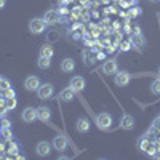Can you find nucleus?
I'll list each match as a JSON object with an SVG mask.
<instances>
[{
    "label": "nucleus",
    "instance_id": "obj_1",
    "mask_svg": "<svg viewBox=\"0 0 160 160\" xmlns=\"http://www.w3.org/2000/svg\"><path fill=\"white\" fill-rule=\"evenodd\" d=\"M45 28H47V22L43 18H34L29 21V31L32 34H42L45 32Z\"/></svg>",
    "mask_w": 160,
    "mask_h": 160
},
{
    "label": "nucleus",
    "instance_id": "obj_2",
    "mask_svg": "<svg viewBox=\"0 0 160 160\" xmlns=\"http://www.w3.org/2000/svg\"><path fill=\"white\" fill-rule=\"evenodd\" d=\"M96 123H98V127H99L101 130H108V128H111V125H112V117H111V114H108V112H101V114L96 117Z\"/></svg>",
    "mask_w": 160,
    "mask_h": 160
},
{
    "label": "nucleus",
    "instance_id": "obj_3",
    "mask_svg": "<svg viewBox=\"0 0 160 160\" xmlns=\"http://www.w3.org/2000/svg\"><path fill=\"white\" fill-rule=\"evenodd\" d=\"M130 80H131L130 72H127V71H120V72H118V71H117L114 82H115L117 87H127V85L130 83Z\"/></svg>",
    "mask_w": 160,
    "mask_h": 160
},
{
    "label": "nucleus",
    "instance_id": "obj_4",
    "mask_svg": "<svg viewBox=\"0 0 160 160\" xmlns=\"http://www.w3.org/2000/svg\"><path fill=\"white\" fill-rule=\"evenodd\" d=\"M37 96H38V99H50L53 96V85L51 83L40 85L37 90Z\"/></svg>",
    "mask_w": 160,
    "mask_h": 160
},
{
    "label": "nucleus",
    "instance_id": "obj_5",
    "mask_svg": "<svg viewBox=\"0 0 160 160\" xmlns=\"http://www.w3.org/2000/svg\"><path fill=\"white\" fill-rule=\"evenodd\" d=\"M51 146H53L56 151L62 152V151H66V148H68V139H66V136H62V135H58V136L53 138Z\"/></svg>",
    "mask_w": 160,
    "mask_h": 160
},
{
    "label": "nucleus",
    "instance_id": "obj_6",
    "mask_svg": "<svg viewBox=\"0 0 160 160\" xmlns=\"http://www.w3.org/2000/svg\"><path fill=\"white\" fill-rule=\"evenodd\" d=\"M43 19H45L47 26L58 24V22H59V13H58L56 10H48L45 15H43Z\"/></svg>",
    "mask_w": 160,
    "mask_h": 160
},
{
    "label": "nucleus",
    "instance_id": "obj_7",
    "mask_svg": "<svg viewBox=\"0 0 160 160\" xmlns=\"http://www.w3.org/2000/svg\"><path fill=\"white\" fill-rule=\"evenodd\" d=\"M71 88H72L75 93L83 91V88H85V78L80 77V75L72 77V78H71Z\"/></svg>",
    "mask_w": 160,
    "mask_h": 160
},
{
    "label": "nucleus",
    "instance_id": "obj_8",
    "mask_svg": "<svg viewBox=\"0 0 160 160\" xmlns=\"http://www.w3.org/2000/svg\"><path fill=\"white\" fill-rule=\"evenodd\" d=\"M21 118L24 120L26 123H32L34 120H37V109L34 108H26L21 114Z\"/></svg>",
    "mask_w": 160,
    "mask_h": 160
},
{
    "label": "nucleus",
    "instance_id": "obj_9",
    "mask_svg": "<svg viewBox=\"0 0 160 160\" xmlns=\"http://www.w3.org/2000/svg\"><path fill=\"white\" fill-rule=\"evenodd\" d=\"M117 71H118V66H117V61L115 59L104 61V64H102V72L104 74L112 75V74H117Z\"/></svg>",
    "mask_w": 160,
    "mask_h": 160
},
{
    "label": "nucleus",
    "instance_id": "obj_10",
    "mask_svg": "<svg viewBox=\"0 0 160 160\" xmlns=\"http://www.w3.org/2000/svg\"><path fill=\"white\" fill-rule=\"evenodd\" d=\"M38 87H40V80L34 75H31V77H28L24 80V88L28 91H37Z\"/></svg>",
    "mask_w": 160,
    "mask_h": 160
},
{
    "label": "nucleus",
    "instance_id": "obj_11",
    "mask_svg": "<svg viewBox=\"0 0 160 160\" xmlns=\"http://www.w3.org/2000/svg\"><path fill=\"white\" fill-rule=\"evenodd\" d=\"M35 151H37V154H38L40 157H47V155L51 152V144L47 142V141H42V142H38V144H37Z\"/></svg>",
    "mask_w": 160,
    "mask_h": 160
},
{
    "label": "nucleus",
    "instance_id": "obj_12",
    "mask_svg": "<svg viewBox=\"0 0 160 160\" xmlns=\"http://www.w3.org/2000/svg\"><path fill=\"white\" fill-rule=\"evenodd\" d=\"M50 117H51V111L48 108H45V106L37 108V118L40 120V122H48Z\"/></svg>",
    "mask_w": 160,
    "mask_h": 160
},
{
    "label": "nucleus",
    "instance_id": "obj_13",
    "mask_svg": "<svg viewBox=\"0 0 160 160\" xmlns=\"http://www.w3.org/2000/svg\"><path fill=\"white\" fill-rule=\"evenodd\" d=\"M120 127H122L123 130H133L135 128V118H133L131 115L125 114L122 117V120H120Z\"/></svg>",
    "mask_w": 160,
    "mask_h": 160
},
{
    "label": "nucleus",
    "instance_id": "obj_14",
    "mask_svg": "<svg viewBox=\"0 0 160 160\" xmlns=\"http://www.w3.org/2000/svg\"><path fill=\"white\" fill-rule=\"evenodd\" d=\"M75 128H77L78 133H87V131L90 130V120L80 117V118L77 120V123H75Z\"/></svg>",
    "mask_w": 160,
    "mask_h": 160
},
{
    "label": "nucleus",
    "instance_id": "obj_15",
    "mask_svg": "<svg viewBox=\"0 0 160 160\" xmlns=\"http://www.w3.org/2000/svg\"><path fill=\"white\" fill-rule=\"evenodd\" d=\"M61 69H62V72L71 74V72L75 69V61H74L72 58H66V59H62V62H61Z\"/></svg>",
    "mask_w": 160,
    "mask_h": 160
},
{
    "label": "nucleus",
    "instance_id": "obj_16",
    "mask_svg": "<svg viewBox=\"0 0 160 160\" xmlns=\"http://www.w3.org/2000/svg\"><path fill=\"white\" fill-rule=\"evenodd\" d=\"M74 93H75V91H74V90H72L71 87H69V88H64V90L61 91L59 98H61V99H62L64 102H71V101L74 99Z\"/></svg>",
    "mask_w": 160,
    "mask_h": 160
},
{
    "label": "nucleus",
    "instance_id": "obj_17",
    "mask_svg": "<svg viewBox=\"0 0 160 160\" xmlns=\"http://www.w3.org/2000/svg\"><path fill=\"white\" fill-rule=\"evenodd\" d=\"M51 58H45V56H38V61H37V66L40 69H48L51 66Z\"/></svg>",
    "mask_w": 160,
    "mask_h": 160
},
{
    "label": "nucleus",
    "instance_id": "obj_18",
    "mask_svg": "<svg viewBox=\"0 0 160 160\" xmlns=\"http://www.w3.org/2000/svg\"><path fill=\"white\" fill-rule=\"evenodd\" d=\"M53 55H55V51H53V48L50 45H43L42 48H40V56H45V58H53Z\"/></svg>",
    "mask_w": 160,
    "mask_h": 160
},
{
    "label": "nucleus",
    "instance_id": "obj_19",
    "mask_svg": "<svg viewBox=\"0 0 160 160\" xmlns=\"http://www.w3.org/2000/svg\"><path fill=\"white\" fill-rule=\"evenodd\" d=\"M151 91H152V95L160 96V77H158V78H155L154 82L151 83Z\"/></svg>",
    "mask_w": 160,
    "mask_h": 160
},
{
    "label": "nucleus",
    "instance_id": "obj_20",
    "mask_svg": "<svg viewBox=\"0 0 160 160\" xmlns=\"http://www.w3.org/2000/svg\"><path fill=\"white\" fill-rule=\"evenodd\" d=\"M131 43H135V47H138L139 50L144 47V38L141 34H136V35H133V40H131Z\"/></svg>",
    "mask_w": 160,
    "mask_h": 160
},
{
    "label": "nucleus",
    "instance_id": "obj_21",
    "mask_svg": "<svg viewBox=\"0 0 160 160\" xmlns=\"http://www.w3.org/2000/svg\"><path fill=\"white\" fill-rule=\"evenodd\" d=\"M0 135L5 141H11L13 138V133H11V128H0Z\"/></svg>",
    "mask_w": 160,
    "mask_h": 160
},
{
    "label": "nucleus",
    "instance_id": "obj_22",
    "mask_svg": "<svg viewBox=\"0 0 160 160\" xmlns=\"http://www.w3.org/2000/svg\"><path fill=\"white\" fill-rule=\"evenodd\" d=\"M5 99H7V109L8 111H13V109L16 108L18 102H16V98L15 96H13V98H5Z\"/></svg>",
    "mask_w": 160,
    "mask_h": 160
},
{
    "label": "nucleus",
    "instance_id": "obj_23",
    "mask_svg": "<svg viewBox=\"0 0 160 160\" xmlns=\"http://www.w3.org/2000/svg\"><path fill=\"white\" fill-rule=\"evenodd\" d=\"M2 96L3 98H13L15 96V91H13L11 88H5V90H2Z\"/></svg>",
    "mask_w": 160,
    "mask_h": 160
},
{
    "label": "nucleus",
    "instance_id": "obj_24",
    "mask_svg": "<svg viewBox=\"0 0 160 160\" xmlns=\"http://www.w3.org/2000/svg\"><path fill=\"white\" fill-rule=\"evenodd\" d=\"M131 48V42H122V43H120V50H122V51H128Z\"/></svg>",
    "mask_w": 160,
    "mask_h": 160
},
{
    "label": "nucleus",
    "instance_id": "obj_25",
    "mask_svg": "<svg viewBox=\"0 0 160 160\" xmlns=\"http://www.w3.org/2000/svg\"><path fill=\"white\" fill-rule=\"evenodd\" d=\"M80 13H82V8H78V7H77V8H74V10H72L71 16H72V18H78V16H80Z\"/></svg>",
    "mask_w": 160,
    "mask_h": 160
},
{
    "label": "nucleus",
    "instance_id": "obj_26",
    "mask_svg": "<svg viewBox=\"0 0 160 160\" xmlns=\"http://www.w3.org/2000/svg\"><path fill=\"white\" fill-rule=\"evenodd\" d=\"M8 152H10V154H15V155H16V152H18V146H16L15 142H11V144H10V149H8Z\"/></svg>",
    "mask_w": 160,
    "mask_h": 160
},
{
    "label": "nucleus",
    "instance_id": "obj_27",
    "mask_svg": "<svg viewBox=\"0 0 160 160\" xmlns=\"http://www.w3.org/2000/svg\"><path fill=\"white\" fill-rule=\"evenodd\" d=\"M0 127H2V128H10V127H11V123H10V120H7V118H3V120H0Z\"/></svg>",
    "mask_w": 160,
    "mask_h": 160
},
{
    "label": "nucleus",
    "instance_id": "obj_28",
    "mask_svg": "<svg viewBox=\"0 0 160 160\" xmlns=\"http://www.w3.org/2000/svg\"><path fill=\"white\" fill-rule=\"evenodd\" d=\"M0 88H2V90H5V88H11V87H10V82H8L7 78L2 80V83H0Z\"/></svg>",
    "mask_w": 160,
    "mask_h": 160
},
{
    "label": "nucleus",
    "instance_id": "obj_29",
    "mask_svg": "<svg viewBox=\"0 0 160 160\" xmlns=\"http://www.w3.org/2000/svg\"><path fill=\"white\" fill-rule=\"evenodd\" d=\"M152 128H155L157 131L160 130V117H157V118L154 120V127H152Z\"/></svg>",
    "mask_w": 160,
    "mask_h": 160
},
{
    "label": "nucleus",
    "instance_id": "obj_30",
    "mask_svg": "<svg viewBox=\"0 0 160 160\" xmlns=\"http://www.w3.org/2000/svg\"><path fill=\"white\" fill-rule=\"evenodd\" d=\"M139 13H141V11H139V8H131V11H130V15H131V16H138Z\"/></svg>",
    "mask_w": 160,
    "mask_h": 160
},
{
    "label": "nucleus",
    "instance_id": "obj_31",
    "mask_svg": "<svg viewBox=\"0 0 160 160\" xmlns=\"http://www.w3.org/2000/svg\"><path fill=\"white\" fill-rule=\"evenodd\" d=\"M58 13H59V15H68V10H66V8H61Z\"/></svg>",
    "mask_w": 160,
    "mask_h": 160
},
{
    "label": "nucleus",
    "instance_id": "obj_32",
    "mask_svg": "<svg viewBox=\"0 0 160 160\" xmlns=\"http://www.w3.org/2000/svg\"><path fill=\"white\" fill-rule=\"evenodd\" d=\"M5 3H7V0H0V10L5 7Z\"/></svg>",
    "mask_w": 160,
    "mask_h": 160
},
{
    "label": "nucleus",
    "instance_id": "obj_33",
    "mask_svg": "<svg viewBox=\"0 0 160 160\" xmlns=\"http://www.w3.org/2000/svg\"><path fill=\"white\" fill-rule=\"evenodd\" d=\"M152 157H154V158H160V151H157V152H155Z\"/></svg>",
    "mask_w": 160,
    "mask_h": 160
},
{
    "label": "nucleus",
    "instance_id": "obj_34",
    "mask_svg": "<svg viewBox=\"0 0 160 160\" xmlns=\"http://www.w3.org/2000/svg\"><path fill=\"white\" fill-rule=\"evenodd\" d=\"M102 2H104V3H108V2H109V0H102Z\"/></svg>",
    "mask_w": 160,
    "mask_h": 160
},
{
    "label": "nucleus",
    "instance_id": "obj_35",
    "mask_svg": "<svg viewBox=\"0 0 160 160\" xmlns=\"http://www.w3.org/2000/svg\"><path fill=\"white\" fill-rule=\"evenodd\" d=\"M151 2H160V0H151Z\"/></svg>",
    "mask_w": 160,
    "mask_h": 160
},
{
    "label": "nucleus",
    "instance_id": "obj_36",
    "mask_svg": "<svg viewBox=\"0 0 160 160\" xmlns=\"http://www.w3.org/2000/svg\"><path fill=\"white\" fill-rule=\"evenodd\" d=\"M2 80H3V77H0V83H2Z\"/></svg>",
    "mask_w": 160,
    "mask_h": 160
},
{
    "label": "nucleus",
    "instance_id": "obj_37",
    "mask_svg": "<svg viewBox=\"0 0 160 160\" xmlns=\"http://www.w3.org/2000/svg\"><path fill=\"white\" fill-rule=\"evenodd\" d=\"M0 95H2V88H0Z\"/></svg>",
    "mask_w": 160,
    "mask_h": 160
},
{
    "label": "nucleus",
    "instance_id": "obj_38",
    "mask_svg": "<svg viewBox=\"0 0 160 160\" xmlns=\"http://www.w3.org/2000/svg\"><path fill=\"white\" fill-rule=\"evenodd\" d=\"M158 74H160V69H158Z\"/></svg>",
    "mask_w": 160,
    "mask_h": 160
}]
</instances>
